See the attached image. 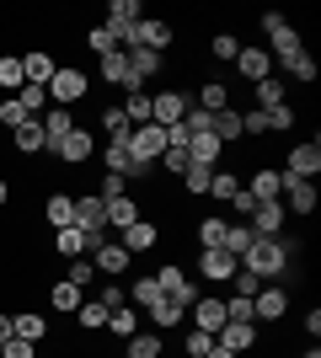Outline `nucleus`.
<instances>
[{
  "label": "nucleus",
  "mask_w": 321,
  "mask_h": 358,
  "mask_svg": "<svg viewBox=\"0 0 321 358\" xmlns=\"http://www.w3.org/2000/svg\"><path fill=\"white\" fill-rule=\"evenodd\" d=\"M294 54H306V43H300V32L284 22V27H273L268 32V59L273 64H284V59H294Z\"/></svg>",
  "instance_id": "obj_16"
},
{
  "label": "nucleus",
  "mask_w": 321,
  "mask_h": 358,
  "mask_svg": "<svg viewBox=\"0 0 321 358\" xmlns=\"http://www.w3.org/2000/svg\"><path fill=\"white\" fill-rule=\"evenodd\" d=\"M64 284H76V289H92V284H102V278H97V268H92V257H76V262L64 268Z\"/></svg>",
  "instance_id": "obj_45"
},
{
  "label": "nucleus",
  "mask_w": 321,
  "mask_h": 358,
  "mask_svg": "<svg viewBox=\"0 0 321 358\" xmlns=\"http://www.w3.org/2000/svg\"><path fill=\"white\" fill-rule=\"evenodd\" d=\"M241 193V177L230 171V166H214V177H209V198H220V203H230V198Z\"/></svg>",
  "instance_id": "obj_35"
},
{
  "label": "nucleus",
  "mask_w": 321,
  "mask_h": 358,
  "mask_svg": "<svg viewBox=\"0 0 321 358\" xmlns=\"http://www.w3.org/2000/svg\"><path fill=\"white\" fill-rule=\"evenodd\" d=\"M0 343H11V315H0Z\"/></svg>",
  "instance_id": "obj_60"
},
{
  "label": "nucleus",
  "mask_w": 321,
  "mask_h": 358,
  "mask_svg": "<svg viewBox=\"0 0 321 358\" xmlns=\"http://www.w3.org/2000/svg\"><path fill=\"white\" fill-rule=\"evenodd\" d=\"M252 102H257V113H268V107H284V102H290V91H284V80H278V75H268V80H257V86H252Z\"/></svg>",
  "instance_id": "obj_28"
},
{
  "label": "nucleus",
  "mask_w": 321,
  "mask_h": 358,
  "mask_svg": "<svg viewBox=\"0 0 321 358\" xmlns=\"http://www.w3.org/2000/svg\"><path fill=\"white\" fill-rule=\"evenodd\" d=\"M16 102L27 107V118H43V113H48V91L43 86H22V91H16Z\"/></svg>",
  "instance_id": "obj_46"
},
{
  "label": "nucleus",
  "mask_w": 321,
  "mask_h": 358,
  "mask_svg": "<svg viewBox=\"0 0 321 358\" xmlns=\"http://www.w3.org/2000/svg\"><path fill=\"white\" fill-rule=\"evenodd\" d=\"M129 262H134V257L123 252L118 241H107V246H97V252H92V268H97V278H113V273H129Z\"/></svg>",
  "instance_id": "obj_18"
},
{
  "label": "nucleus",
  "mask_w": 321,
  "mask_h": 358,
  "mask_svg": "<svg viewBox=\"0 0 321 358\" xmlns=\"http://www.w3.org/2000/svg\"><path fill=\"white\" fill-rule=\"evenodd\" d=\"M123 193H134V182H123V177H113V171H107V177L97 182V198H102V203H113V198H123Z\"/></svg>",
  "instance_id": "obj_48"
},
{
  "label": "nucleus",
  "mask_w": 321,
  "mask_h": 358,
  "mask_svg": "<svg viewBox=\"0 0 321 358\" xmlns=\"http://www.w3.org/2000/svg\"><path fill=\"white\" fill-rule=\"evenodd\" d=\"M300 358H321V348H316V343H311V348H306V353H300Z\"/></svg>",
  "instance_id": "obj_62"
},
{
  "label": "nucleus",
  "mask_w": 321,
  "mask_h": 358,
  "mask_svg": "<svg viewBox=\"0 0 321 358\" xmlns=\"http://www.w3.org/2000/svg\"><path fill=\"white\" fill-rule=\"evenodd\" d=\"M92 155H97V134H92V129H80V123L54 145V161H59V166H86Z\"/></svg>",
  "instance_id": "obj_5"
},
{
  "label": "nucleus",
  "mask_w": 321,
  "mask_h": 358,
  "mask_svg": "<svg viewBox=\"0 0 321 358\" xmlns=\"http://www.w3.org/2000/svg\"><path fill=\"white\" fill-rule=\"evenodd\" d=\"M86 91H92V70H80V64H59L54 80H48V102L76 113V102H86Z\"/></svg>",
  "instance_id": "obj_2"
},
{
  "label": "nucleus",
  "mask_w": 321,
  "mask_h": 358,
  "mask_svg": "<svg viewBox=\"0 0 321 358\" xmlns=\"http://www.w3.org/2000/svg\"><path fill=\"white\" fill-rule=\"evenodd\" d=\"M155 241H161V230H155V220H145V214H139L134 224H129V230H118V246L129 257H139V252H150Z\"/></svg>",
  "instance_id": "obj_14"
},
{
  "label": "nucleus",
  "mask_w": 321,
  "mask_h": 358,
  "mask_svg": "<svg viewBox=\"0 0 321 358\" xmlns=\"http://www.w3.org/2000/svg\"><path fill=\"white\" fill-rule=\"evenodd\" d=\"M214 343H225L230 353H252V348H257L262 337H257V327H252V321H225V327H220V337H214Z\"/></svg>",
  "instance_id": "obj_15"
},
{
  "label": "nucleus",
  "mask_w": 321,
  "mask_h": 358,
  "mask_svg": "<svg viewBox=\"0 0 321 358\" xmlns=\"http://www.w3.org/2000/svg\"><path fill=\"white\" fill-rule=\"evenodd\" d=\"M209 54H214V59H225V64H236V54H241V38H236V32H220V38L209 43Z\"/></svg>",
  "instance_id": "obj_47"
},
{
  "label": "nucleus",
  "mask_w": 321,
  "mask_h": 358,
  "mask_svg": "<svg viewBox=\"0 0 321 358\" xmlns=\"http://www.w3.org/2000/svg\"><path fill=\"white\" fill-rule=\"evenodd\" d=\"M161 284H155V273L150 278H134V284H129V305H134V310H150V305H161Z\"/></svg>",
  "instance_id": "obj_33"
},
{
  "label": "nucleus",
  "mask_w": 321,
  "mask_h": 358,
  "mask_svg": "<svg viewBox=\"0 0 321 358\" xmlns=\"http://www.w3.org/2000/svg\"><path fill=\"white\" fill-rule=\"evenodd\" d=\"M11 150H16V155H38V150H48L43 123H38V118H27L22 129H11Z\"/></svg>",
  "instance_id": "obj_23"
},
{
  "label": "nucleus",
  "mask_w": 321,
  "mask_h": 358,
  "mask_svg": "<svg viewBox=\"0 0 321 358\" xmlns=\"http://www.w3.org/2000/svg\"><path fill=\"white\" fill-rule=\"evenodd\" d=\"M290 177H300V182H316L321 177V145L316 139H306V145H290V166H284Z\"/></svg>",
  "instance_id": "obj_12"
},
{
  "label": "nucleus",
  "mask_w": 321,
  "mask_h": 358,
  "mask_svg": "<svg viewBox=\"0 0 321 358\" xmlns=\"http://www.w3.org/2000/svg\"><path fill=\"white\" fill-rule=\"evenodd\" d=\"M102 331H107V337H118V343H129V337L139 331V310H134V305H118V310L107 315Z\"/></svg>",
  "instance_id": "obj_29"
},
{
  "label": "nucleus",
  "mask_w": 321,
  "mask_h": 358,
  "mask_svg": "<svg viewBox=\"0 0 321 358\" xmlns=\"http://www.w3.org/2000/svg\"><path fill=\"white\" fill-rule=\"evenodd\" d=\"M54 70H59V64H54V54H43V48H32V54H22V80H27V86H43V91H48Z\"/></svg>",
  "instance_id": "obj_17"
},
{
  "label": "nucleus",
  "mask_w": 321,
  "mask_h": 358,
  "mask_svg": "<svg viewBox=\"0 0 321 358\" xmlns=\"http://www.w3.org/2000/svg\"><path fill=\"white\" fill-rule=\"evenodd\" d=\"M134 220H139L134 193H123V198H113V203H107V230H129Z\"/></svg>",
  "instance_id": "obj_32"
},
{
  "label": "nucleus",
  "mask_w": 321,
  "mask_h": 358,
  "mask_svg": "<svg viewBox=\"0 0 321 358\" xmlns=\"http://www.w3.org/2000/svg\"><path fill=\"white\" fill-rule=\"evenodd\" d=\"M97 299H102L107 310H118V305H129V289H123L118 278H102V289H97Z\"/></svg>",
  "instance_id": "obj_49"
},
{
  "label": "nucleus",
  "mask_w": 321,
  "mask_h": 358,
  "mask_svg": "<svg viewBox=\"0 0 321 358\" xmlns=\"http://www.w3.org/2000/svg\"><path fill=\"white\" fill-rule=\"evenodd\" d=\"M38 123H43V139H48V150H54L64 134H70V129H76V113H70V107H48Z\"/></svg>",
  "instance_id": "obj_24"
},
{
  "label": "nucleus",
  "mask_w": 321,
  "mask_h": 358,
  "mask_svg": "<svg viewBox=\"0 0 321 358\" xmlns=\"http://www.w3.org/2000/svg\"><path fill=\"white\" fill-rule=\"evenodd\" d=\"M284 315H290V289L284 284H262L257 294H252V327H273Z\"/></svg>",
  "instance_id": "obj_3"
},
{
  "label": "nucleus",
  "mask_w": 321,
  "mask_h": 358,
  "mask_svg": "<svg viewBox=\"0 0 321 358\" xmlns=\"http://www.w3.org/2000/svg\"><path fill=\"white\" fill-rule=\"evenodd\" d=\"M6 203H11V182L0 177V209H6Z\"/></svg>",
  "instance_id": "obj_61"
},
{
  "label": "nucleus",
  "mask_w": 321,
  "mask_h": 358,
  "mask_svg": "<svg viewBox=\"0 0 321 358\" xmlns=\"http://www.w3.org/2000/svg\"><path fill=\"white\" fill-rule=\"evenodd\" d=\"M252 236L257 241H268V236H284V224H290V214H284V203H278V198H268V203H257V209H252Z\"/></svg>",
  "instance_id": "obj_11"
},
{
  "label": "nucleus",
  "mask_w": 321,
  "mask_h": 358,
  "mask_svg": "<svg viewBox=\"0 0 321 358\" xmlns=\"http://www.w3.org/2000/svg\"><path fill=\"white\" fill-rule=\"evenodd\" d=\"M204 358H241V353H230L225 343H214V348H209V353H204Z\"/></svg>",
  "instance_id": "obj_59"
},
{
  "label": "nucleus",
  "mask_w": 321,
  "mask_h": 358,
  "mask_svg": "<svg viewBox=\"0 0 321 358\" xmlns=\"http://www.w3.org/2000/svg\"><path fill=\"white\" fill-rule=\"evenodd\" d=\"M290 262H294V241H284V236L252 241L246 257H241V268L252 273V278H262V284H278V278L290 273Z\"/></svg>",
  "instance_id": "obj_1"
},
{
  "label": "nucleus",
  "mask_w": 321,
  "mask_h": 358,
  "mask_svg": "<svg viewBox=\"0 0 321 358\" xmlns=\"http://www.w3.org/2000/svg\"><path fill=\"white\" fill-rule=\"evenodd\" d=\"M11 337H22V343H43V337H48V315L16 310V315H11Z\"/></svg>",
  "instance_id": "obj_20"
},
{
  "label": "nucleus",
  "mask_w": 321,
  "mask_h": 358,
  "mask_svg": "<svg viewBox=\"0 0 321 358\" xmlns=\"http://www.w3.org/2000/svg\"><path fill=\"white\" fill-rule=\"evenodd\" d=\"M161 331H134V337H129V358H161Z\"/></svg>",
  "instance_id": "obj_44"
},
{
  "label": "nucleus",
  "mask_w": 321,
  "mask_h": 358,
  "mask_svg": "<svg viewBox=\"0 0 321 358\" xmlns=\"http://www.w3.org/2000/svg\"><path fill=\"white\" fill-rule=\"evenodd\" d=\"M241 187L257 198V203H268V198H284V177H278L273 166H257V171H252V182H241Z\"/></svg>",
  "instance_id": "obj_19"
},
{
  "label": "nucleus",
  "mask_w": 321,
  "mask_h": 358,
  "mask_svg": "<svg viewBox=\"0 0 321 358\" xmlns=\"http://www.w3.org/2000/svg\"><path fill=\"white\" fill-rule=\"evenodd\" d=\"M193 268H199V278H204V284H214V289H225L230 278H236V273H241V262H236V257H230L225 246H214V252H199V262H193Z\"/></svg>",
  "instance_id": "obj_4"
},
{
  "label": "nucleus",
  "mask_w": 321,
  "mask_h": 358,
  "mask_svg": "<svg viewBox=\"0 0 321 358\" xmlns=\"http://www.w3.org/2000/svg\"><path fill=\"white\" fill-rule=\"evenodd\" d=\"M0 358H38V343H22V337H11V343H0Z\"/></svg>",
  "instance_id": "obj_55"
},
{
  "label": "nucleus",
  "mask_w": 321,
  "mask_h": 358,
  "mask_svg": "<svg viewBox=\"0 0 321 358\" xmlns=\"http://www.w3.org/2000/svg\"><path fill=\"white\" fill-rule=\"evenodd\" d=\"M123 118L134 123V129H145L150 123V91H129L123 96Z\"/></svg>",
  "instance_id": "obj_41"
},
{
  "label": "nucleus",
  "mask_w": 321,
  "mask_h": 358,
  "mask_svg": "<svg viewBox=\"0 0 321 358\" xmlns=\"http://www.w3.org/2000/svg\"><path fill=\"white\" fill-rule=\"evenodd\" d=\"M257 22H262V32H273V27H284V11H262Z\"/></svg>",
  "instance_id": "obj_58"
},
{
  "label": "nucleus",
  "mask_w": 321,
  "mask_h": 358,
  "mask_svg": "<svg viewBox=\"0 0 321 358\" xmlns=\"http://www.w3.org/2000/svg\"><path fill=\"white\" fill-rule=\"evenodd\" d=\"M252 241H257V236H252V224H241V220H236V224H225V241H220V246H225V252L236 257V262H241Z\"/></svg>",
  "instance_id": "obj_39"
},
{
  "label": "nucleus",
  "mask_w": 321,
  "mask_h": 358,
  "mask_svg": "<svg viewBox=\"0 0 321 358\" xmlns=\"http://www.w3.org/2000/svg\"><path fill=\"white\" fill-rule=\"evenodd\" d=\"M54 257H64V262H76V257H86V236H80L76 224H64V230H54Z\"/></svg>",
  "instance_id": "obj_31"
},
{
  "label": "nucleus",
  "mask_w": 321,
  "mask_h": 358,
  "mask_svg": "<svg viewBox=\"0 0 321 358\" xmlns=\"http://www.w3.org/2000/svg\"><path fill=\"white\" fill-rule=\"evenodd\" d=\"M300 327H306V337L316 343V331H321V310H306V315H300Z\"/></svg>",
  "instance_id": "obj_57"
},
{
  "label": "nucleus",
  "mask_w": 321,
  "mask_h": 358,
  "mask_svg": "<svg viewBox=\"0 0 321 358\" xmlns=\"http://www.w3.org/2000/svg\"><path fill=\"white\" fill-rule=\"evenodd\" d=\"M22 86H27V80H22V54H0V91L16 96Z\"/></svg>",
  "instance_id": "obj_38"
},
{
  "label": "nucleus",
  "mask_w": 321,
  "mask_h": 358,
  "mask_svg": "<svg viewBox=\"0 0 321 358\" xmlns=\"http://www.w3.org/2000/svg\"><path fill=\"white\" fill-rule=\"evenodd\" d=\"M225 224H230V220H220V214H209V220L193 224V230H199V252H214V246L225 241Z\"/></svg>",
  "instance_id": "obj_42"
},
{
  "label": "nucleus",
  "mask_w": 321,
  "mask_h": 358,
  "mask_svg": "<svg viewBox=\"0 0 321 358\" xmlns=\"http://www.w3.org/2000/svg\"><path fill=\"white\" fill-rule=\"evenodd\" d=\"M86 48H92L97 59H107V54H118V32H113V27H102V22H97V27L86 32Z\"/></svg>",
  "instance_id": "obj_43"
},
{
  "label": "nucleus",
  "mask_w": 321,
  "mask_h": 358,
  "mask_svg": "<svg viewBox=\"0 0 321 358\" xmlns=\"http://www.w3.org/2000/svg\"><path fill=\"white\" fill-rule=\"evenodd\" d=\"M107 315H113V310H107L102 299H80V310H76V327H80V331H102V327H107Z\"/></svg>",
  "instance_id": "obj_36"
},
{
  "label": "nucleus",
  "mask_w": 321,
  "mask_h": 358,
  "mask_svg": "<svg viewBox=\"0 0 321 358\" xmlns=\"http://www.w3.org/2000/svg\"><path fill=\"white\" fill-rule=\"evenodd\" d=\"M155 284H161V294L166 299H177V305H193V299H199V289H193V278H187L183 268H177V262H166V268H155Z\"/></svg>",
  "instance_id": "obj_10"
},
{
  "label": "nucleus",
  "mask_w": 321,
  "mask_h": 358,
  "mask_svg": "<svg viewBox=\"0 0 321 358\" xmlns=\"http://www.w3.org/2000/svg\"><path fill=\"white\" fill-rule=\"evenodd\" d=\"M187 107H193V96H183V91H155V96H150V123L177 129V123L187 118Z\"/></svg>",
  "instance_id": "obj_8"
},
{
  "label": "nucleus",
  "mask_w": 321,
  "mask_h": 358,
  "mask_svg": "<svg viewBox=\"0 0 321 358\" xmlns=\"http://www.w3.org/2000/svg\"><path fill=\"white\" fill-rule=\"evenodd\" d=\"M236 75H241V80H252V86H257V80H268V75H273V59H268V48L241 43V54H236Z\"/></svg>",
  "instance_id": "obj_13"
},
{
  "label": "nucleus",
  "mask_w": 321,
  "mask_h": 358,
  "mask_svg": "<svg viewBox=\"0 0 321 358\" xmlns=\"http://www.w3.org/2000/svg\"><path fill=\"white\" fill-rule=\"evenodd\" d=\"M43 220H48V230L76 224V198H70V193H48V198H43Z\"/></svg>",
  "instance_id": "obj_21"
},
{
  "label": "nucleus",
  "mask_w": 321,
  "mask_h": 358,
  "mask_svg": "<svg viewBox=\"0 0 321 358\" xmlns=\"http://www.w3.org/2000/svg\"><path fill=\"white\" fill-rule=\"evenodd\" d=\"M209 177H214V166H199V161H187V171H183L177 182H183V193L204 198V193H209Z\"/></svg>",
  "instance_id": "obj_40"
},
{
  "label": "nucleus",
  "mask_w": 321,
  "mask_h": 358,
  "mask_svg": "<svg viewBox=\"0 0 321 358\" xmlns=\"http://www.w3.org/2000/svg\"><path fill=\"white\" fill-rule=\"evenodd\" d=\"M80 299H86V289H76V284H64V278H54V284H48V305H54V310H64V315H76V310H80Z\"/></svg>",
  "instance_id": "obj_30"
},
{
  "label": "nucleus",
  "mask_w": 321,
  "mask_h": 358,
  "mask_svg": "<svg viewBox=\"0 0 321 358\" xmlns=\"http://www.w3.org/2000/svg\"><path fill=\"white\" fill-rule=\"evenodd\" d=\"M129 155H134L139 166H155L161 155H166V129H161V123H145V129H134V134H129Z\"/></svg>",
  "instance_id": "obj_7"
},
{
  "label": "nucleus",
  "mask_w": 321,
  "mask_h": 358,
  "mask_svg": "<svg viewBox=\"0 0 321 358\" xmlns=\"http://www.w3.org/2000/svg\"><path fill=\"white\" fill-rule=\"evenodd\" d=\"M230 209H236V220H252V209H257V198H252V193H246V187H241V193H236V198H230Z\"/></svg>",
  "instance_id": "obj_56"
},
{
  "label": "nucleus",
  "mask_w": 321,
  "mask_h": 358,
  "mask_svg": "<svg viewBox=\"0 0 321 358\" xmlns=\"http://www.w3.org/2000/svg\"><path fill=\"white\" fill-rule=\"evenodd\" d=\"M225 289H230V299H252V294H257V289H262V278H252V273L241 268V273H236V278H230Z\"/></svg>",
  "instance_id": "obj_50"
},
{
  "label": "nucleus",
  "mask_w": 321,
  "mask_h": 358,
  "mask_svg": "<svg viewBox=\"0 0 321 358\" xmlns=\"http://www.w3.org/2000/svg\"><path fill=\"white\" fill-rule=\"evenodd\" d=\"M262 118H268V129H273V134H290V129H294V107H290V102H284V107H268Z\"/></svg>",
  "instance_id": "obj_53"
},
{
  "label": "nucleus",
  "mask_w": 321,
  "mask_h": 358,
  "mask_svg": "<svg viewBox=\"0 0 321 358\" xmlns=\"http://www.w3.org/2000/svg\"><path fill=\"white\" fill-rule=\"evenodd\" d=\"M183 348H187V358H204L214 348V337H209V331H199V327H187L183 331Z\"/></svg>",
  "instance_id": "obj_51"
},
{
  "label": "nucleus",
  "mask_w": 321,
  "mask_h": 358,
  "mask_svg": "<svg viewBox=\"0 0 321 358\" xmlns=\"http://www.w3.org/2000/svg\"><path fill=\"white\" fill-rule=\"evenodd\" d=\"M187 327L220 337V327H225V294H199L193 305H187Z\"/></svg>",
  "instance_id": "obj_6"
},
{
  "label": "nucleus",
  "mask_w": 321,
  "mask_h": 358,
  "mask_svg": "<svg viewBox=\"0 0 321 358\" xmlns=\"http://www.w3.org/2000/svg\"><path fill=\"white\" fill-rule=\"evenodd\" d=\"M145 22V6L139 0H107V16H102V27H113L118 32V48H123V38Z\"/></svg>",
  "instance_id": "obj_9"
},
{
  "label": "nucleus",
  "mask_w": 321,
  "mask_h": 358,
  "mask_svg": "<svg viewBox=\"0 0 321 358\" xmlns=\"http://www.w3.org/2000/svg\"><path fill=\"white\" fill-rule=\"evenodd\" d=\"M209 134L220 139V145H241V113H236V107L214 113V118H209Z\"/></svg>",
  "instance_id": "obj_27"
},
{
  "label": "nucleus",
  "mask_w": 321,
  "mask_h": 358,
  "mask_svg": "<svg viewBox=\"0 0 321 358\" xmlns=\"http://www.w3.org/2000/svg\"><path fill=\"white\" fill-rule=\"evenodd\" d=\"M97 75H102L107 86H118L123 96L134 91V86H129V54H123V48H118V54H107V59H97Z\"/></svg>",
  "instance_id": "obj_22"
},
{
  "label": "nucleus",
  "mask_w": 321,
  "mask_h": 358,
  "mask_svg": "<svg viewBox=\"0 0 321 358\" xmlns=\"http://www.w3.org/2000/svg\"><path fill=\"white\" fill-rule=\"evenodd\" d=\"M193 107H204V113H225V107H236V102H230V86H225V80H204L199 96H193Z\"/></svg>",
  "instance_id": "obj_26"
},
{
  "label": "nucleus",
  "mask_w": 321,
  "mask_h": 358,
  "mask_svg": "<svg viewBox=\"0 0 321 358\" xmlns=\"http://www.w3.org/2000/svg\"><path fill=\"white\" fill-rule=\"evenodd\" d=\"M284 70H290L294 75V80H306V86H311V80H316V59H311V54H294V59H284Z\"/></svg>",
  "instance_id": "obj_52"
},
{
  "label": "nucleus",
  "mask_w": 321,
  "mask_h": 358,
  "mask_svg": "<svg viewBox=\"0 0 321 358\" xmlns=\"http://www.w3.org/2000/svg\"><path fill=\"white\" fill-rule=\"evenodd\" d=\"M22 123H27V107L16 102V96H6L0 102V129H22Z\"/></svg>",
  "instance_id": "obj_54"
},
{
  "label": "nucleus",
  "mask_w": 321,
  "mask_h": 358,
  "mask_svg": "<svg viewBox=\"0 0 321 358\" xmlns=\"http://www.w3.org/2000/svg\"><path fill=\"white\" fill-rule=\"evenodd\" d=\"M187 155H193V161H199V166H220V155H225V145H220V139H214V134H193V139H187Z\"/></svg>",
  "instance_id": "obj_34"
},
{
  "label": "nucleus",
  "mask_w": 321,
  "mask_h": 358,
  "mask_svg": "<svg viewBox=\"0 0 321 358\" xmlns=\"http://www.w3.org/2000/svg\"><path fill=\"white\" fill-rule=\"evenodd\" d=\"M150 331H171V327H187V310L177 305V299H161V305H150Z\"/></svg>",
  "instance_id": "obj_25"
},
{
  "label": "nucleus",
  "mask_w": 321,
  "mask_h": 358,
  "mask_svg": "<svg viewBox=\"0 0 321 358\" xmlns=\"http://www.w3.org/2000/svg\"><path fill=\"white\" fill-rule=\"evenodd\" d=\"M102 134H107V145H123V139L134 134V123L123 118V107H107L102 113Z\"/></svg>",
  "instance_id": "obj_37"
}]
</instances>
